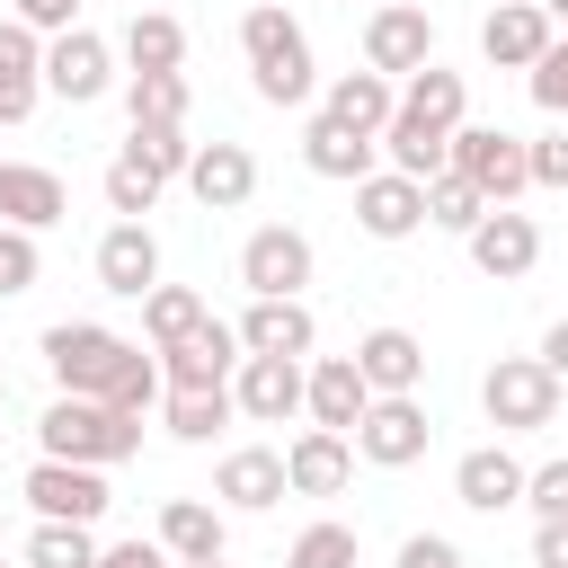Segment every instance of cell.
Instances as JSON below:
<instances>
[{
  "mask_svg": "<svg viewBox=\"0 0 568 568\" xmlns=\"http://www.w3.org/2000/svg\"><path fill=\"white\" fill-rule=\"evenodd\" d=\"M36 453H44V462L115 470V462H133V453H142V417H115L106 399H62V390H53V408L36 417Z\"/></svg>",
  "mask_w": 568,
  "mask_h": 568,
  "instance_id": "cell-1",
  "label": "cell"
},
{
  "mask_svg": "<svg viewBox=\"0 0 568 568\" xmlns=\"http://www.w3.org/2000/svg\"><path fill=\"white\" fill-rule=\"evenodd\" d=\"M559 390L568 382H550L541 355H497L488 382H479V408H488L497 435H541V426H559Z\"/></svg>",
  "mask_w": 568,
  "mask_h": 568,
  "instance_id": "cell-2",
  "label": "cell"
},
{
  "mask_svg": "<svg viewBox=\"0 0 568 568\" xmlns=\"http://www.w3.org/2000/svg\"><path fill=\"white\" fill-rule=\"evenodd\" d=\"M124 346H133V337H115V328H98V320H53V328H44V373L62 382V399H106Z\"/></svg>",
  "mask_w": 568,
  "mask_h": 568,
  "instance_id": "cell-3",
  "label": "cell"
},
{
  "mask_svg": "<svg viewBox=\"0 0 568 568\" xmlns=\"http://www.w3.org/2000/svg\"><path fill=\"white\" fill-rule=\"evenodd\" d=\"M444 169H453V178H470L488 204H515V195L532 186V169H524V133H506V124H453Z\"/></svg>",
  "mask_w": 568,
  "mask_h": 568,
  "instance_id": "cell-4",
  "label": "cell"
},
{
  "mask_svg": "<svg viewBox=\"0 0 568 568\" xmlns=\"http://www.w3.org/2000/svg\"><path fill=\"white\" fill-rule=\"evenodd\" d=\"M311 231H293V222H266V231H248L240 240V284H248V302H302V284H311Z\"/></svg>",
  "mask_w": 568,
  "mask_h": 568,
  "instance_id": "cell-5",
  "label": "cell"
},
{
  "mask_svg": "<svg viewBox=\"0 0 568 568\" xmlns=\"http://www.w3.org/2000/svg\"><path fill=\"white\" fill-rule=\"evenodd\" d=\"M435 62V18L417 9V0H382L373 18H364V71H382L390 89L408 80V71H426Z\"/></svg>",
  "mask_w": 568,
  "mask_h": 568,
  "instance_id": "cell-6",
  "label": "cell"
},
{
  "mask_svg": "<svg viewBox=\"0 0 568 568\" xmlns=\"http://www.w3.org/2000/svg\"><path fill=\"white\" fill-rule=\"evenodd\" d=\"M346 444H355V462H373V470H408V462H426L435 417H426V399H373Z\"/></svg>",
  "mask_w": 568,
  "mask_h": 568,
  "instance_id": "cell-7",
  "label": "cell"
},
{
  "mask_svg": "<svg viewBox=\"0 0 568 568\" xmlns=\"http://www.w3.org/2000/svg\"><path fill=\"white\" fill-rule=\"evenodd\" d=\"M106 89H115V44H106L98 27H71V36L44 44V98H62V106H98Z\"/></svg>",
  "mask_w": 568,
  "mask_h": 568,
  "instance_id": "cell-8",
  "label": "cell"
},
{
  "mask_svg": "<svg viewBox=\"0 0 568 568\" xmlns=\"http://www.w3.org/2000/svg\"><path fill=\"white\" fill-rule=\"evenodd\" d=\"M470 266L488 275V284H524L532 266H541V222L532 213H515V204H488L479 222H470Z\"/></svg>",
  "mask_w": 568,
  "mask_h": 568,
  "instance_id": "cell-9",
  "label": "cell"
},
{
  "mask_svg": "<svg viewBox=\"0 0 568 568\" xmlns=\"http://www.w3.org/2000/svg\"><path fill=\"white\" fill-rule=\"evenodd\" d=\"M18 497L36 506V524H89V532H98V515H106V470H89V462H36V470L18 479Z\"/></svg>",
  "mask_w": 568,
  "mask_h": 568,
  "instance_id": "cell-10",
  "label": "cell"
},
{
  "mask_svg": "<svg viewBox=\"0 0 568 568\" xmlns=\"http://www.w3.org/2000/svg\"><path fill=\"white\" fill-rule=\"evenodd\" d=\"M231 408H240L248 426H284V417H302V364H293V355H240V373H231Z\"/></svg>",
  "mask_w": 568,
  "mask_h": 568,
  "instance_id": "cell-11",
  "label": "cell"
},
{
  "mask_svg": "<svg viewBox=\"0 0 568 568\" xmlns=\"http://www.w3.org/2000/svg\"><path fill=\"white\" fill-rule=\"evenodd\" d=\"M364 408H373V390H364L355 355H320V364H302V417H311V426L355 435V417H364Z\"/></svg>",
  "mask_w": 568,
  "mask_h": 568,
  "instance_id": "cell-12",
  "label": "cell"
},
{
  "mask_svg": "<svg viewBox=\"0 0 568 568\" xmlns=\"http://www.w3.org/2000/svg\"><path fill=\"white\" fill-rule=\"evenodd\" d=\"M550 44H559V27H550L532 0H497V9L479 18V53H488L497 71H532Z\"/></svg>",
  "mask_w": 568,
  "mask_h": 568,
  "instance_id": "cell-13",
  "label": "cell"
},
{
  "mask_svg": "<svg viewBox=\"0 0 568 568\" xmlns=\"http://www.w3.org/2000/svg\"><path fill=\"white\" fill-rule=\"evenodd\" d=\"M186 195H195L204 213H240V204L257 195V160H248V142H195V160H186Z\"/></svg>",
  "mask_w": 568,
  "mask_h": 568,
  "instance_id": "cell-14",
  "label": "cell"
},
{
  "mask_svg": "<svg viewBox=\"0 0 568 568\" xmlns=\"http://www.w3.org/2000/svg\"><path fill=\"white\" fill-rule=\"evenodd\" d=\"M355 231H364V240H408V231H426V186L399 178V169H373V178L355 186Z\"/></svg>",
  "mask_w": 568,
  "mask_h": 568,
  "instance_id": "cell-15",
  "label": "cell"
},
{
  "mask_svg": "<svg viewBox=\"0 0 568 568\" xmlns=\"http://www.w3.org/2000/svg\"><path fill=\"white\" fill-rule=\"evenodd\" d=\"M355 373H364L373 399H417V382H426V346H417L408 328H364V337H355Z\"/></svg>",
  "mask_w": 568,
  "mask_h": 568,
  "instance_id": "cell-16",
  "label": "cell"
},
{
  "mask_svg": "<svg viewBox=\"0 0 568 568\" xmlns=\"http://www.w3.org/2000/svg\"><path fill=\"white\" fill-rule=\"evenodd\" d=\"M98 284H106L115 302H142V293L160 284V240H151V222H106V240H98Z\"/></svg>",
  "mask_w": 568,
  "mask_h": 568,
  "instance_id": "cell-17",
  "label": "cell"
},
{
  "mask_svg": "<svg viewBox=\"0 0 568 568\" xmlns=\"http://www.w3.org/2000/svg\"><path fill=\"white\" fill-rule=\"evenodd\" d=\"M346 479H355V444H346V435L302 426V435L284 444V488H293V497H337Z\"/></svg>",
  "mask_w": 568,
  "mask_h": 568,
  "instance_id": "cell-18",
  "label": "cell"
},
{
  "mask_svg": "<svg viewBox=\"0 0 568 568\" xmlns=\"http://www.w3.org/2000/svg\"><path fill=\"white\" fill-rule=\"evenodd\" d=\"M213 497L240 506V515H266L275 497H293V488H284V453H275V444H231L222 470H213Z\"/></svg>",
  "mask_w": 568,
  "mask_h": 568,
  "instance_id": "cell-19",
  "label": "cell"
},
{
  "mask_svg": "<svg viewBox=\"0 0 568 568\" xmlns=\"http://www.w3.org/2000/svg\"><path fill=\"white\" fill-rule=\"evenodd\" d=\"M62 213H71V186H62L53 169L0 160V222H9V231H53Z\"/></svg>",
  "mask_w": 568,
  "mask_h": 568,
  "instance_id": "cell-20",
  "label": "cell"
},
{
  "mask_svg": "<svg viewBox=\"0 0 568 568\" xmlns=\"http://www.w3.org/2000/svg\"><path fill=\"white\" fill-rule=\"evenodd\" d=\"M231 337H240V355H293L302 364L320 346V320H311V302H248Z\"/></svg>",
  "mask_w": 568,
  "mask_h": 568,
  "instance_id": "cell-21",
  "label": "cell"
},
{
  "mask_svg": "<svg viewBox=\"0 0 568 568\" xmlns=\"http://www.w3.org/2000/svg\"><path fill=\"white\" fill-rule=\"evenodd\" d=\"M231 373H240V337H231L222 320H204L186 346L160 355V382H169V390H222Z\"/></svg>",
  "mask_w": 568,
  "mask_h": 568,
  "instance_id": "cell-22",
  "label": "cell"
},
{
  "mask_svg": "<svg viewBox=\"0 0 568 568\" xmlns=\"http://www.w3.org/2000/svg\"><path fill=\"white\" fill-rule=\"evenodd\" d=\"M453 497H462L470 515H506V506H524V462H515L506 444H479V453L453 462Z\"/></svg>",
  "mask_w": 568,
  "mask_h": 568,
  "instance_id": "cell-23",
  "label": "cell"
},
{
  "mask_svg": "<svg viewBox=\"0 0 568 568\" xmlns=\"http://www.w3.org/2000/svg\"><path fill=\"white\" fill-rule=\"evenodd\" d=\"M44 106V36L0 18V124H27Z\"/></svg>",
  "mask_w": 568,
  "mask_h": 568,
  "instance_id": "cell-24",
  "label": "cell"
},
{
  "mask_svg": "<svg viewBox=\"0 0 568 568\" xmlns=\"http://www.w3.org/2000/svg\"><path fill=\"white\" fill-rule=\"evenodd\" d=\"M320 115H328V124H346V133H373V142H382V124L399 115V89H390L382 71H337V80H328V98H320Z\"/></svg>",
  "mask_w": 568,
  "mask_h": 568,
  "instance_id": "cell-25",
  "label": "cell"
},
{
  "mask_svg": "<svg viewBox=\"0 0 568 568\" xmlns=\"http://www.w3.org/2000/svg\"><path fill=\"white\" fill-rule=\"evenodd\" d=\"M373 160H382V142H373V133H346V124L311 115V133H302V169H311V178L364 186V178H373Z\"/></svg>",
  "mask_w": 568,
  "mask_h": 568,
  "instance_id": "cell-26",
  "label": "cell"
},
{
  "mask_svg": "<svg viewBox=\"0 0 568 568\" xmlns=\"http://www.w3.org/2000/svg\"><path fill=\"white\" fill-rule=\"evenodd\" d=\"M399 115H408V124H426V133H453V124L470 115V89H462V71H444V62L408 71V80H399Z\"/></svg>",
  "mask_w": 568,
  "mask_h": 568,
  "instance_id": "cell-27",
  "label": "cell"
},
{
  "mask_svg": "<svg viewBox=\"0 0 568 568\" xmlns=\"http://www.w3.org/2000/svg\"><path fill=\"white\" fill-rule=\"evenodd\" d=\"M204 320H213V302H204L195 284H151V293H142V337H151V355L186 346Z\"/></svg>",
  "mask_w": 568,
  "mask_h": 568,
  "instance_id": "cell-28",
  "label": "cell"
},
{
  "mask_svg": "<svg viewBox=\"0 0 568 568\" xmlns=\"http://www.w3.org/2000/svg\"><path fill=\"white\" fill-rule=\"evenodd\" d=\"M151 541H160L169 559H222V506H204V497H169Z\"/></svg>",
  "mask_w": 568,
  "mask_h": 568,
  "instance_id": "cell-29",
  "label": "cell"
},
{
  "mask_svg": "<svg viewBox=\"0 0 568 568\" xmlns=\"http://www.w3.org/2000/svg\"><path fill=\"white\" fill-rule=\"evenodd\" d=\"M231 417H240V408H231V382H222V390H160V426H169L178 444H213Z\"/></svg>",
  "mask_w": 568,
  "mask_h": 568,
  "instance_id": "cell-30",
  "label": "cell"
},
{
  "mask_svg": "<svg viewBox=\"0 0 568 568\" xmlns=\"http://www.w3.org/2000/svg\"><path fill=\"white\" fill-rule=\"evenodd\" d=\"M124 62H133V71H178V62H186V27H178L169 9H133V18H124Z\"/></svg>",
  "mask_w": 568,
  "mask_h": 568,
  "instance_id": "cell-31",
  "label": "cell"
},
{
  "mask_svg": "<svg viewBox=\"0 0 568 568\" xmlns=\"http://www.w3.org/2000/svg\"><path fill=\"white\" fill-rule=\"evenodd\" d=\"M444 151H453V133H426V124H408V115H390L382 124V160L399 169V178H444Z\"/></svg>",
  "mask_w": 568,
  "mask_h": 568,
  "instance_id": "cell-32",
  "label": "cell"
},
{
  "mask_svg": "<svg viewBox=\"0 0 568 568\" xmlns=\"http://www.w3.org/2000/svg\"><path fill=\"white\" fill-rule=\"evenodd\" d=\"M124 115L133 124H186V71H124Z\"/></svg>",
  "mask_w": 568,
  "mask_h": 568,
  "instance_id": "cell-33",
  "label": "cell"
},
{
  "mask_svg": "<svg viewBox=\"0 0 568 568\" xmlns=\"http://www.w3.org/2000/svg\"><path fill=\"white\" fill-rule=\"evenodd\" d=\"M311 36H302V18L293 9H275V0H257L248 18H240V53H248V71L257 62H275V53H302Z\"/></svg>",
  "mask_w": 568,
  "mask_h": 568,
  "instance_id": "cell-34",
  "label": "cell"
},
{
  "mask_svg": "<svg viewBox=\"0 0 568 568\" xmlns=\"http://www.w3.org/2000/svg\"><path fill=\"white\" fill-rule=\"evenodd\" d=\"M160 390H169V382H160V355H151V346H124V364H115V382H106V408H115V417H151Z\"/></svg>",
  "mask_w": 568,
  "mask_h": 568,
  "instance_id": "cell-35",
  "label": "cell"
},
{
  "mask_svg": "<svg viewBox=\"0 0 568 568\" xmlns=\"http://www.w3.org/2000/svg\"><path fill=\"white\" fill-rule=\"evenodd\" d=\"M124 151H133V160H142L160 186H169V178H186V160H195L186 124H133V133H124Z\"/></svg>",
  "mask_w": 568,
  "mask_h": 568,
  "instance_id": "cell-36",
  "label": "cell"
},
{
  "mask_svg": "<svg viewBox=\"0 0 568 568\" xmlns=\"http://www.w3.org/2000/svg\"><path fill=\"white\" fill-rule=\"evenodd\" d=\"M27 568H98V532L89 524H36L27 532Z\"/></svg>",
  "mask_w": 568,
  "mask_h": 568,
  "instance_id": "cell-37",
  "label": "cell"
},
{
  "mask_svg": "<svg viewBox=\"0 0 568 568\" xmlns=\"http://www.w3.org/2000/svg\"><path fill=\"white\" fill-rule=\"evenodd\" d=\"M151 204H160V178H151L133 151H115V160H106V213H115V222H142Z\"/></svg>",
  "mask_w": 568,
  "mask_h": 568,
  "instance_id": "cell-38",
  "label": "cell"
},
{
  "mask_svg": "<svg viewBox=\"0 0 568 568\" xmlns=\"http://www.w3.org/2000/svg\"><path fill=\"white\" fill-rule=\"evenodd\" d=\"M479 213H488V195H479L470 178H453V169H444V178H426V222H435V231H462V240H470V222H479Z\"/></svg>",
  "mask_w": 568,
  "mask_h": 568,
  "instance_id": "cell-39",
  "label": "cell"
},
{
  "mask_svg": "<svg viewBox=\"0 0 568 568\" xmlns=\"http://www.w3.org/2000/svg\"><path fill=\"white\" fill-rule=\"evenodd\" d=\"M248 80H257V98H266V106H311V89H320V80H311V44H302V53L257 62Z\"/></svg>",
  "mask_w": 568,
  "mask_h": 568,
  "instance_id": "cell-40",
  "label": "cell"
},
{
  "mask_svg": "<svg viewBox=\"0 0 568 568\" xmlns=\"http://www.w3.org/2000/svg\"><path fill=\"white\" fill-rule=\"evenodd\" d=\"M284 568H355V524H311V532H293Z\"/></svg>",
  "mask_w": 568,
  "mask_h": 568,
  "instance_id": "cell-41",
  "label": "cell"
},
{
  "mask_svg": "<svg viewBox=\"0 0 568 568\" xmlns=\"http://www.w3.org/2000/svg\"><path fill=\"white\" fill-rule=\"evenodd\" d=\"M36 275H44L36 231H9V222H0V302H9V293H36Z\"/></svg>",
  "mask_w": 568,
  "mask_h": 568,
  "instance_id": "cell-42",
  "label": "cell"
},
{
  "mask_svg": "<svg viewBox=\"0 0 568 568\" xmlns=\"http://www.w3.org/2000/svg\"><path fill=\"white\" fill-rule=\"evenodd\" d=\"M524 506H532V524H559L568 515V453L541 462V470H524Z\"/></svg>",
  "mask_w": 568,
  "mask_h": 568,
  "instance_id": "cell-43",
  "label": "cell"
},
{
  "mask_svg": "<svg viewBox=\"0 0 568 568\" xmlns=\"http://www.w3.org/2000/svg\"><path fill=\"white\" fill-rule=\"evenodd\" d=\"M524 80H532V106L568 124V36H559V44H550V53H541V62L524 71Z\"/></svg>",
  "mask_w": 568,
  "mask_h": 568,
  "instance_id": "cell-44",
  "label": "cell"
},
{
  "mask_svg": "<svg viewBox=\"0 0 568 568\" xmlns=\"http://www.w3.org/2000/svg\"><path fill=\"white\" fill-rule=\"evenodd\" d=\"M80 9H89V0H9V18H18L27 36H44V44H53V36H71V27H80Z\"/></svg>",
  "mask_w": 568,
  "mask_h": 568,
  "instance_id": "cell-45",
  "label": "cell"
},
{
  "mask_svg": "<svg viewBox=\"0 0 568 568\" xmlns=\"http://www.w3.org/2000/svg\"><path fill=\"white\" fill-rule=\"evenodd\" d=\"M524 169H532V186H568V133L524 142Z\"/></svg>",
  "mask_w": 568,
  "mask_h": 568,
  "instance_id": "cell-46",
  "label": "cell"
},
{
  "mask_svg": "<svg viewBox=\"0 0 568 568\" xmlns=\"http://www.w3.org/2000/svg\"><path fill=\"white\" fill-rule=\"evenodd\" d=\"M399 568H470V559H462V541H444V532H408V541H399Z\"/></svg>",
  "mask_w": 568,
  "mask_h": 568,
  "instance_id": "cell-47",
  "label": "cell"
},
{
  "mask_svg": "<svg viewBox=\"0 0 568 568\" xmlns=\"http://www.w3.org/2000/svg\"><path fill=\"white\" fill-rule=\"evenodd\" d=\"M98 568H178V559H169L160 541H142V532H133V541H115V550H98Z\"/></svg>",
  "mask_w": 568,
  "mask_h": 568,
  "instance_id": "cell-48",
  "label": "cell"
},
{
  "mask_svg": "<svg viewBox=\"0 0 568 568\" xmlns=\"http://www.w3.org/2000/svg\"><path fill=\"white\" fill-rule=\"evenodd\" d=\"M532 568H568V515L532 532Z\"/></svg>",
  "mask_w": 568,
  "mask_h": 568,
  "instance_id": "cell-49",
  "label": "cell"
},
{
  "mask_svg": "<svg viewBox=\"0 0 568 568\" xmlns=\"http://www.w3.org/2000/svg\"><path fill=\"white\" fill-rule=\"evenodd\" d=\"M541 373H550V382H568V320H550V328H541Z\"/></svg>",
  "mask_w": 568,
  "mask_h": 568,
  "instance_id": "cell-50",
  "label": "cell"
},
{
  "mask_svg": "<svg viewBox=\"0 0 568 568\" xmlns=\"http://www.w3.org/2000/svg\"><path fill=\"white\" fill-rule=\"evenodd\" d=\"M532 9H541V18H550V27H568V0H532Z\"/></svg>",
  "mask_w": 568,
  "mask_h": 568,
  "instance_id": "cell-51",
  "label": "cell"
},
{
  "mask_svg": "<svg viewBox=\"0 0 568 568\" xmlns=\"http://www.w3.org/2000/svg\"><path fill=\"white\" fill-rule=\"evenodd\" d=\"M178 568H222V559H178Z\"/></svg>",
  "mask_w": 568,
  "mask_h": 568,
  "instance_id": "cell-52",
  "label": "cell"
}]
</instances>
